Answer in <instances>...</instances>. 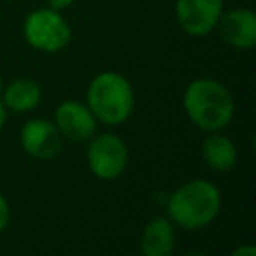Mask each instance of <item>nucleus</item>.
I'll use <instances>...</instances> for the list:
<instances>
[{
	"label": "nucleus",
	"mask_w": 256,
	"mask_h": 256,
	"mask_svg": "<svg viewBox=\"0 0 256 256\" xmlns=\"http://www.w3.org/2000/svg\"><path fill=\"white\" fill-rule=\"evenodd\" d=\"M222 210L220 188L206 178H192L166 198V216L176 228L196 232L208 228Z\"/></svg>",
	"instance_id": "1"
},
{
	"label": "nucleus",
	"mask_w": 256,
	"mask_h": 256,
	"mask_svg": "<svg viewBox=\"0 0 256 256\" xmlns=\"http://www.w3.org/2000/svg\"><path fill=\"white\" fill-rule=\"evenodd\" d=\"M182 108L186 118L202 132L224 130L236 112L232 92L216 78H196L182 94Z\"/></svg>",
	"instance_id": "2"
},
{
	"label": "nucleus",
	"mask_w": 256,
	"mask_h": 256,
	"mask_svg": "<svg viewBox=\"0 0 256 256\" xmlns=\"http://www.w3.org/2000/svg\"><path fill=\"white\" fill-rule=\"evenodd\" d=\"M86 106L104 126L124 124L136 106V96L130 80L114 70L96 74L86 88Z\"/></svg>",
	"instance_id": "3"
},
{
	"label": "nucleus",
	"mask_w": 256,
	"mask_h": 256,
	"mask_svg": "<svg viewBox=\"0 0 256 256\" xmlns=\"http://www.w3.org/2000/svg\"><path fill=\"white\" fill-rule=\"evenodd\" d=\"M22 36L28 46L38 52L56 54L72 40V28L62 12L54 8H38L24 18Z\"/></svg>",
	"instance_id": "4"
},
{
	"label": "nucleus",
	"mask_w": 256,
	"mask_h": 256,
	"mask_svg": "<svg viewBox=\"0 0 256 256\" xmlns=\"http://www.w3.org/2000/svg\"><path fill=\"white\" fill-rule=\"evenodd\" d=\"M128 144L116 132H96L86 142V164L98 180H118L128 170Z\"/></svg>",
	"instance_id": "5"
},
{
	"label": "nucleus",
	"mask_w": 256,
	"mask_h": 256,
	"mask_svg": "<svg viewBox=\"0 0 256 256\" xmlns=\"http://www.w3.org/2000/svg\"><path fill=\"white\" fill-rule=\"evenodd\" d=\"M174 12L178 26L188 36L202 38L216 28L224 12V0H176Z\"/></svg>",
	"instance_id": "6"
},
{
	"label": "nucleus",
	"mask_w": 256,
	"mask_h": 256,
	"mask_svg": "<svg viewBox=\"0 0 256 256\" xmlns=\"http://www.w3.org/2000/svg\"><path fill=\"white\" fill-rule=\"evenodd\" d=\"M22 150L34 160H52L60 154L64 138L48 118H30L22 124L18 134Z\"/></svg>",
	"instance_id": "7"
},
{
	"label": "nucleus",
	"mask_w": 256,
	"mask_h": 256,
	"mask_svg": "<svg viewBox=\"0 0 256 256\" xmlns=\"http://www.w3.org/2000/svg\"><path fill=\"white\" fill-rule=\"evenodd\" d=\"M54 126L60 136L70 142H88L98 132V120L80 100H64L54 110Z\"/></svg>",
	"instance_id": "8"
},
{
	"label": "nucleus",
	"mask_w": 256,
	"mask_h": 256,
	"mask_svg": "<svg viewBox=\"0 0 256 256\" xmlns=\"http://www.w3.org/2000/svg\"><path fill=\"white\" fill-rule=\"evenodd\" d=\"M214 30L236 50H252L256 46V14L250 8L224 10Z\"/></svg>",
	"instance_id": "9"
},
{
	"label": "nucleus",
	"mask_w": 256,
	"mask_h": 256,
	"mask_svg": "<svg viewBox=\"0 0 256 256\" xmlns=\"http://www.w3.org/2000/svg\"><path fill=\"white\" fill-rule=\"evenodd\" d=\"M140 256H174L176 252V226L168 216L150 218L140 234Z\"/></svg>",
	"instance_id": "10"
},
{
	"label": "nucleus",
	"mask_w": 256,
	"mask_h": 256,
	"mask_svg": "<svg viewBox=\"0 0 256 256\" xmlns=\"http://www.w3.org/2000/svg\"><path fill=\"white\" fill-rule=\"evenodd\" d=\"M200 154L204 164L214 172H230L232 168H236L240 158L236 142L228 134H224V130L208 132L202 140Z\"/></svg>",
	"instance_id": "11"
},
{
	"label": "nucleus",
	"mask_w": 256,
	"mask_h": 256,
	"mask_svg": "<svg viewBox=\"0 0 256 256\" xmlns=\"http://www.w3.org/2000/svg\"><path fill=\"white\" fill-rule=\"evenodd\" d=\"M0 100L8 112L16 114H28L36 110L42 102V86L34 78H14L8 84H4L0 92Z\"/></svg>",
	"instance_id": "12"
},
{
	"label": "nucleus",
	"mask_w": 256,
	"mask_h": 256,
	"mask_svg": "<svg viewBox=\"0 0 256 256\" xmlns=\"http://www.w3.org/2000/svg\"><path fill=\"white\" fill-rule=\"evenodd\" d=\"M10 216H12V212H10V204H8L6 196L0 192V232H4V230L8 228V224H10Z\"/></svg>",
	"instance_id": "13"
},
{
	"label": "nucleus",
	"mask_w": 256,
	"mask_h": 256,
	"mask_svg": "<svg viewBox=\"0 0 256 256\" xmlns=\"http://www.w3.org/2000/svg\"><path fill=\"white\" fill-rule=\"evenodd\" d=\"M228 256H256V248L252 244H240Z\"/></svg>",
	"instance_id": "14"
},
{
	"label": "nucleus",
	"mask_w": 256,
	"mask_h": 256,
	"mask_svg": "<svg viewBox=\"0 0 256 256\" xmlns=\"http://www.w3.org/2000/svg\"><path fill=\"white\" fill-rule=\"evenodd\" d=\"M72 2H74V0H48V6L54 8V10H58V12H62V10H66Z\"/></svg>",
	"instance_id": "15"
},
{
	"label": "nucleus",
	"mask_w": 256,
	"mask_h": 256,
	"mask_svg": "<svg viewBox=\"0 0 256 256\" xmlns=\"http://www.w3.org/2000/svg\"><path fill=\"white\" fill-rule=\"evenodd\" d=\"M6 120H8V110L4 108V104H2V100H0V132H2V128H4Z\"/></svg>",
	"instance_id": "16"
},
{
	"label": "nucleus",
	"mask_w": 256,
	"mask_h": 256,
	"mask_svg": "<svg viewBox=\"0 0 256 256\" xmlns=\"http://www.w3.org/2000/svg\"><path fill=\"white\" fill-rule=\"evenodd\" d=\"M182 256H212V254H208V252H198V250H194V252H186V254H182Z\"/></svg>",
	"instance_id": "17"
},
{
	"label": "nucleus",
	"mask_w": 256,
	"mask_h": 256,
	"mask_svg": "<svg viewBox=\"0 0 256 256\" xmlns=\"http://www.w3.org/2000/svg\"><path fill=\"white\" fill-rule=\"evenodd\" d=\"M2 88H4V80L0 78V92H2Z\"/></svg>",
	"instance_id": "18"
}]
</instances>
